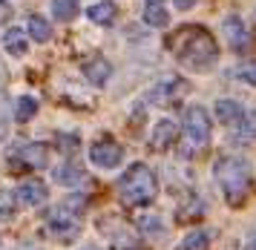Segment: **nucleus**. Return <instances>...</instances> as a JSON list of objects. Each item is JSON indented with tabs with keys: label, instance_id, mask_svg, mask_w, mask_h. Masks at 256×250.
Instances as JSON below:
<instances>
[{
	"label": "nucleus",
	"instance_id": "nucleus-8",
	"mask_svg": "<svg viewBox=\"0 0 256 250\" xmlns=\"http://www.w3.org/2000/svg\"><path fill=\"white\" fill-rule=\"evenodd\" d=\"M176 138H178V130H176L173 121H158V124H156V130H152L150 144H152V150L164 152L167 147H173V141H176Z\"/></svg>",
	"mask_w": 256,
	"mask_h": 250
},
{
	"label": "nucleus",
	"instance_id": "nucleus-25",
	"mask_svg": "<svg viewBox=\"0 0 256 250\" xmlns=\"http://www.w3.org/2000/svg\"><path fill=\"white\" fill-rule=\"evenodd\" d=\"M3 204H9V196H0V207ZM12 216V210H0V222H3V218H9Z\"/></svg>",
	"mask_w": 256,
	"mask_h": 250
},
{
	"label": "nucleus",
	"instance_id": "nucleus-20",
	"mask_svg": "<svg viewBox=\"0 0 256 250\" xmlns=\"http://www.w3.org/2000/svg\"><path fill=\"white\" fill-rule=\"evenodd\" d=\"M208 244H210V239L204 230H193V233H187V239H184V250H208Z\"/></svg>",
	"mask_w": 256,
	"mask_h": 250
},
{
	"label": "nucleus",
	"instance_id": "nucleus-16",
	"mask_svg": "<svg viewBox=\"0 0 256 250\" xmlns=\"http://www.w3.org/2000/svg\"><path fill=\"white\" fill-rule=\"evenodd\" d=\"M26 23H29V34L35 38L38 44H46L49 38H52V26H49V23L44 20L40 14H32V18H29Z\"/></svg>",
	"mask_w": 256,
	"mask_h": 250
},
{
	"label": "nucleus",
	"instance_id": "nucleus-28",
	"mask_svg": "<svg viewBox=\"0 0 256 250\" xmlns=\"http://www.w3.org/2000/svg\"><path fill=\"white\" fill-rule=\"evenodd\" d=\"M164 0H147V6H162Z\"/></svg>",
	"mask_w": 256,
	"mask_h": 250
},
{
	"label": "nucleus",
	"instance_id": "nucleus-13",
	"mask_svg": "<svg viewBox=\"0 0 256 250\" xmlns=\"http://www.w3.org/2000/svg\"><path fill=\"white\" fill-rule=\"evenodd\" d=\"M216 115H219L222 124H239L244 110L236 101H224V98H222V101H216Z\"/></svg>",
	"mask_w": 256,
	"mask_h": 250
},
{
	"label": "nucleus",
	"instance_id": "nucleus-15",
	"mask_svg": "<svg viewBox=\"0 0 256 250\" xmlns=\"http://www.w3.org/2000/svg\"><path fill=\"white\" fill-rule=\"evenodd\" d=\"M86 14H90V20L92 23H101V26H110V23L116 20V3H110V0H104V3H98V6H90L86 9Z\"/></svg>",
	"mask_w": 256,
	"mask_h": 250
},
{
	"label": "nucleus",
	"instance_id": "nucleus-10",
	"mask_svg": "<svg viewBox=\"0 0 256 250\" xmlns=\"http://www.w3.org/2000/svg\"><path fill=\"white\" fill-rule=\"evenodd\" d=\"M224 38L230 40L233 49H244L248 46V29H244V23L236 18V14H230L228 20H224Z\"/></svg>",
	"mask_w": 256,
	"mask_h": 250
},
{
	"label": "nucleus",
	"instance_id": "nucleus-9",
	"mask_svg": "<svg viewBox=\"0 0 256 250\" xmlns=\"http://www.w3.org/2000/svg\"><path fill=\"white\" fill-rule=\"evenodd\" d=\"M20 161H24L26 167H46V161H49V147L46 144H26V147H20Z\"/></svg>",
	"mask_w": 256,
	"mask_h": 250
},
{
	"label": "nucleus",
	"instance_id": "nucleus-6",
	"mask_svg": "<svg viewBox=\"0 0 256 250\" xmlns=\"http://www.w3.org/2000/svg\"><path fill=\"white\" fill-rule=\"evenodd\" d=\"M121 158H124V150H121V144L112 141V138H101V141H95L92 147H90V161L98 164V167H104V170L118 167Z\"/></svg>",
	"mask_w": 256,
	"mask_h": 250
},
{
	"label": "nucleus",
	"instance_id": "nucleus-23",
	"mask_svg": "<svg viewBox=\"0 0 256 250\" xmlns=\"http://www.w3.org/2000/svg\"><path fill=\"white\" fill-rule=\"evenodd\" d=\"M58 147L64 150V152H66V156H70L72 150H78V138H75V136H60Z\"/></svg>",
	"mask_w": 256,
	"mask_h": 250
},
{
	"label": "nucleus",
	"instance_id": "nucleus-26",
	"mask_svg": "<svg viewBox=\"0 0 256 250\" xmlns=\"http://www.w3.org/2000/svg\"><path fill=\"white\" fill-rule=\"evenodd\" d=\"M6 126V98L0 95V130Z\"/></svg>",
	"mask_w": 256,
	"mask_h": 250
},
{
	"label": "nucleus",
	"instance_id": "nucleus-4",
	"mask_svg": "<svg viewBox=\"0 0 256 250\" xmlns=\"http://www.w3.org/2000/svg\"><path fill=\"white\" fill-rule=\"evenodd\" d=\"M78 213L81 207H72V202H64L49 213V233L60 242H72L78 236Z\"/></svg>",
	"mask_w": 256,
	"mask_h": 250
},
{
	"label": "nucleus",
	"instance_id": "nucleus-12",
	"mask_svg": "<svg viewBox=\"0 0 256 250\" xmlns=\"http://www.w3.org/2000/svg\"><path fill=\"white\" fill-rule=\"evenodd\" d=\"M236 141L239 144H256V110L242 115L239 130H236Z\"/></svg>",
	"mask_w": 256,
	"mask_h": 250
},
{
	"label": "nucleus",
	"instance_id": "nucleus-5",
	"mask_svg": "<svg viewBox=\"0 0 256 250\" xmlns=\"http://www.w3.org/2000/svg\"><path fill=\"white\" fill-rule=\"evenodd\" d=\"M184 132L193 144H208L213 124H210V115L204 112V106H190L184 112Z\"/></svg>",
	"mask_w": 256,
	"mask_h": 250
},
{
	"label": "nucleus",
	"instance_id": "nucleus-1",
	"mask_svg": "<svg viewBox=\"0 0 256 250\" xmlns=\"http://www.w3.org/2000/svg\"><path fill=\"white\" fill-rule=\"evenodd\" d=\"M170 49L178 58V64H184L193 72H208L216 58H219V46L213 40V34L202 26H184L170 38Z\"/></svg>",
	"mask_w": 256,
	"mask_h": 250
},
{
	"label": "nucleus",
	"instance_id": "nucleus-18",
	"mask_svg": "<svg viewBox=\"0 0 256 250\" xmlns=\"http://www.w3.org/2000/svg\"><path fill=\"white\" fill-rule=\"evenodd\" d=\"M35 115H38V101L35 98H29V95H24V98L18 101L14 118H18V121H29V118H35Z\"/></svg>",
	"mask_w": 256,
	"mask_h": 250
},
{
	"label": "nucleus",
	"instance_id": "nucleus-29",
	"mask_svg": "<svg viewBox=\"0 0 256 250\" xmlns=\"http://www.w3.org/2000/svg\"><path fill=\"white\" fill-rule=\"evenodd\" d=\"M250 250H256V236H254V239H250Z\"/></svg>",
	"mask_w": 256,
	"mask_h": 250
},
{
	"label": "nucleus",
	"instance_id": "nucleus-24",
	"mask_svg": "<svg viewBox=\"0 0 256 250\" xmlns=\"http://www.w3.org/2000/svg\"><path fill=\"white\" fill-rule=\"evenodd\" d=\"M12 20V6L6 0H0V23H9Z\"/></svg>",
	"mask_w": 256,
	"mask_h": 250
},
{
	"label": "nucleus",
	"instance_id": "nucleus-11",
	"mask_svg": "<svg viewBox=\"0 0 256 250\" xmlns=\"http://www.w3.org/2000/svg\"><path fill=\"white\" fill-rule=\"evenodd\" d=\"M84 72H86V78L92 80L95 86H104L106 78H110V60L98 55V58H92V60L84 66Z\"/></svg>",
	"mask_w": 256,
	"mask_h": 250
},
{
	"label": "nucleus",
	"instance_id": "nucleus-2",
	"mask_svg": "<svg viewBox=\"0 0 256 250\" xmlns=\"http://www.w3.org/2000/svg\"><path fill=\"white\" fill-rule=\"evenodd\" d=\"M158 193V184H156V176L147 164H132L121 182H118V196L127 207H147L152 204V198Z\"/></svg>",
	"mask_w": 256,
	"mask_h": 250
},
{
	"label": "nucleus",
	"instance_id": "nucleus-17",
	"mask_svg": "<svg viewBox=\"0 0 256 250\" xmlns=\"http://www.w3.org/2000/svg\"><path fill=\"white\" fill-rule=\"evenodd\" d=\"M75 14H78L75 0H52V18L55 20H72Z\"/></svg>",
	"mask_w": 256,
	"mask_h": 250
},
{
	"label": "nucleus",
	"instance_id": "nucleus-7",
	"mask_svg": "<svg viewBox=\"0 0 256 250\" xmlns=\"http://www.w3.org/2000/svg\"><path fill=\"white\" fill-rule=\"evenodd\" d=\"M49 198V190L44 182H24L18 190H14V202L18 207H38Z\"/></svg>",
	"mask_w": 256,
	"mask_h": 250
},
{
	"label": "nucleus",
	"instance_id": "nucleus-27",
	"mask_svg": "<svg viewBox=\"0 0 256 250\" xmlns=\"http://www.w3.org/2000/svg\"><path fill=\"white\" fill-rule=\"evenodd\" d=\"M176 6H178L182 12H187V9H193V6H196V0H176Z\"/></svg>",
	"mask_w": 256,
	"mask_h": 250
},
{
	"label": "nucleus",
	"instance_id": "nucleus-3",
	"mask_svg": "<svg viewBox=\"0 0 256 250\" xmlns=\"http://www.w3.org/2000/svg\"><path fill=\"white\" fill-rule=\"evenodd\" d=\"M216 182H219L224 198L230 202L233 207H239L248 198V190H250V164L242 158H219L216 161Z\"/></svg>",
	"mask_w": 256,
	"mask_h": 250
},
{
	"label": "nucleus",
	"instance_id": "nucleus-14",
	"mask_svg": "<svg viewBox=\"0 0 256 250\" xmlns=\"http://www.w3.org/2000/svg\"><path fill=\"white\" fill-rule=\"evenodd\" d=\"M3 46H6V52L14 58H24L26 49H29V40H26V34L20 29H9L6 38H3Z\"/></svg>",
	"mask_w": 256,
	"mask_h": 250
},
{
	"label": "nucleus",
	"instance_id": "nucleus-21",
	"mask_svg": "<svg viewBox=\"0 0 256 250\" xmlns=\"http://www.w3.org/2000/svg\"><path fill=\"white\" fill-rule=\"evenodd\" d=\"M55 178H58L60 184H75L84 178V170H78L75 164H66V167H60L58 172H55Z\"/></svg>",
	"mask_w": 256,
	"mask_h": 250
},
{
	"label": "nucleus",
	"instance_id": "nucleus-19",
	"mask_svg": "<svg viewBox=\"0 0 256 250\" xmlns=\"http://www.w3.org/2000/svg\"><path fill=\"white\" fill-rule=\"evenodd\" d=\"M144 23H150V26H167L170 23V14L164 12V6H147L144 9Z\"/></svg>",
	"mask_w": 256,
	"mask_h": 250
},
{
	"label": "nucleus",
	"instance_id": "nucleus-22",
	"mask_svg": "<svg viewBox=\"0 0 256 250\" xmlns=\"http://www.w3.org/2000/svg\"><path fill=\"white\" fill-rule=\"evenodd\" d=\"M239 78H242V80H248L250 86H256V60H254V64H248V66H242V69H239Z\"/></svg>",
	"mask_w": 256,
	"mask_h": 250
}]
</instances>
